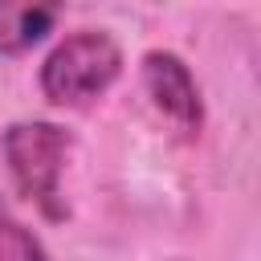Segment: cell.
<instances>
[{"label":"cell","mask_w":261,"mask_h":261,"mask_svg":"<svg viewBox=\"0 0 261 261\" xmlns=\"http://www.w3.org/2000/svg\"><path fill=\"white\" fill-rule=\"evenodd\" d=\"M69 130L57 122H12L0 139L8 175L16 184V192L45 216V220H65V196H61V175H65V159H69Z\"/></svg>","instance_id":"6da1fadb"},{"label":"cell","mask_w":261,"mask_h":261,"mask_svg":"<svg viewBox=\"0 0 261 261\" xmlns=\"http://www.w3.org/2000/svg\"><path fill=\"white\" fill-rule=\"evenodd\" d=\"M122 77V49L106 29H77L61 37L41 61V94L53 106H90Z\"/></svg>","instance_id":"7a4b0ae2"},{"label":"cell","mask_w":261,"mask_h":261,"mask_svg":"<svg viewBox=\"0 0 261 261\" xmlns=\"http://www.w3.org/2000/svg\"><path fill=\"white\" fill-rule=\"evenodd\" d=\"M143 90L151 94L155 110L175 122L179 135L192 139L204 130V98H200V86L179 53H171V49L143 53Z\"/></svg>","instance_id":"3957f363"},{"label":"cell","mask_w":261,"mask_h":261,"mask_svg":"<svg viewBox=\"0 0 261 261\" xmlns=\"http://www.w3.org/2000/svg\"><path fill=\"white\" fill-rule=\"evenodd\" d=\"M57 24V8L49 4H0V57H20L41 45Z\"/></svg>","instance_id":"277c9868"},{"label":"cell","mask_w":261,"mask_h":261,"mask_svg":"<svg viewBox=\"0 0 261 261\" xmlns=\"http://www.w3.org/2000/svg\"><path fill=\"white\" fill-rule=\"evenodd\" d=\"M0 261H53L41 237L8 204H0Z\"/></svg>","instance_id":"5b68a950"}]
</instances>
